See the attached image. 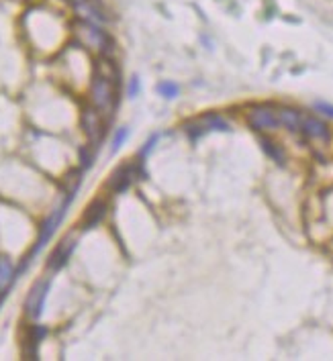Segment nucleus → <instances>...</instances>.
I'll list each match as a JSON object with an SVG mask.
<instances>
[{
    "mask_svg": "<svg viewBox=\"0 0 333 361\" xmlns=\"http://www.w3.org/2000/svg\"><path fill=\"white\" fill-rule=\"evenodd\" d=\"M72 35L74 41L80 49H86L91 53H96L98 57H113L115 43L113 37L102 29V25H96L86 19H76L72 23Z\"/></svg>",
    "mask_w": 333,
    "mask_h": 361,
    "instance_id": "nucleus-1",
    "label": "nucleus"
},
{
    "mask_svg": "<svg viewBox=\"0 0 333 361\" xmlns=\"http://www.w3.org/2000/svg\"><path fill=\"white\" fill-rule=\"evenodd\" d=\"M88 100H91V106H95L104 119H111L119 102V86L113 84L108 78L93 72V80L88 86Z\"/></svg>",
    "mask_w": 333,
    "mask_h": 361,
    "instance_id": "nucleus-2",
    "label": "nucleus"
},
{
    "mask_svg": "<svg viewBox=\"0 0 333 361\" xmlns=\"http://www.w3.org/2000/svg\"><path fill=\"white\" fill-rule=\"evenodd\" d=\"M74 194H64V200H61V204H57L51 213H49L48 217L44 219V223L39 225V231H37V239H35V245L31 247V251H29V260L33 262V257L48 245L49 241L53 239V235H55V231L59 228L61 225V221H64V217H66V213H68V208H70V204L74 202Z\"/></svg>",
    "mask_w": 333,
    "mask_h": 361,
    "instance_id": "nucleus-3",
    "label": "nucleus"
},
{
    "mask_svg": "<svg viewBox=\"0 0 333 361\" xmlns=\"http://www.w3.org/2000/svg\"><path fill=\"white\" fill-rule=\"evenodd\" d=\"M245 121H247L249 129H254L256 133L276 131L280 127L278 106H272V104H256V106H251L245 113Z\"/></svg>",
    "mask_w": 333,
    "mask_h": 361,
    "instance_id": "nucleus-4",
    "label": "nucleus"
},
{
    "mask_svg": "<svg viewBox=\"0 0 333 361\" xmlns=\"http://www.w3.org/2000/svg\"><path fill=\"white\" fill-rule=\"evenodd\" d=\"M49 290H51V277H41L31 286V290L25 298V316L29 320H39L41 318L44 311H46Z\"/></svg>",
    "mask_w": 333,
    "mask_h": 361,
    "instance_id": "nucleus-5",
    "label": "nucleus"
},
{
    "mask_svg": "<svg viewBox=\"0 0 333 361\" xmlns=\"http://www.w3.org/2000/svg\"><path fill=\"white\" fill-rule=\"evenodd\" d=\"M140 178V162H127L121 164L106 182V190L113 194H125L133 186V182Z\"/></svg>",
    "mask_w": 333,
    "mask_h": 361,
    "instance_id": "nucleus-6",
    "label": "nucleus"
},
{
    "mask_svg": "<svg viewBox=\"0 0 333 361\" xmlns=\"http://www.w3.org/2000/svg\"><path fill=\"white\" fill-rule=\"evenodd\" d=\"M104 117L96 110L95 106H84L80 113V127L93 147H98L104 139Z\"/></svg>",
    "mask_w": 333,
    "mask_h": 361,
    "instance_id": "nucleus-7",
    "label": "nucleus"
},
{
    "mask_svg": "<svg viewBox=\"0 0 333 361\" xmlns=\"http://www.w3.org/2000/svg\"><path fill=\"white\" fill-rule=\"evenodd\" d=\"M76 245H78V237L76 233H68L57 245L55 249L49 253L48 257V270L51 273H57L59 270H64L68 266V262L72 260L74 251H76Z\"/></svg>",
    "mask_w": 333,
    "mask_h": 361,
    "instance_id": "nucleus-8",
    "label": "nucleus"
},
{
    "mask_svg": "<svg viewBox=\"0 0 333 361\" xmlns=\"http://www.w3.org/2000/svg\"><path fill=\"white\" fill-rule=\"evenodd\" d=\"M49 335V329L46 324H39L37 320H33V324L27 326L25 331V341H23V355L27 360H37L39 355V345L44 343V339Z\"/></svg>",
    "mask_w": 333,
    "mask_h": 361,
    "instance_id": "nucleus-9",
    "label": "nucleus"
},
{
    "mask_svg": "<svg viewBox=\"0 0 333 361\" xmlns=\"http://www.w3.org/2000/svg\"><path fill=\"white\" fill-rule=\"evenodd\" d=\"M106 213H108V202H106L104 198H96V200H93V202L86 206L84 215H82V221H80L82 231L96 228V226L106 219Z\"/></svg>",
    "mask_w": 333,
    "mask_h": 361,
    "instance_id": "nucleus-10",
    "label": "nucleus"
},
{
    "mask_svg": "<svg viewBox=\"0 0 333 361\" xmlns=\"http://www.w3.org/2000/svg\"><path fill=\"white\" fill-rule=\"evenodd\" d=\"M301 131L307 137H311V139L330 141V127H327L321 119H317V117H313V115H305V117H303V121H301Z\"/></svg>",
    "mask_w": 333,
    "mask_h": 361,
    "instance_id": "nucleus-11",
    "label": "nucleus"
},
{
    "mask_svg": "<svg viewBox=\"0 0 333 361\" xmlns=\"http://www.w3.org/2000/svg\"><path fill=\"white\" fill-rule=\"evenodd\" d=\"M15 280H17V268H15L12 260L8 255L0 253V300H4V296Z\"/></svg>",
    "mask_w": 333,
    "mask_h": 361,
    "instance_id": "nucleus-12",
    "label": "nucleus"
},
{
    "mask_svg": "<svg viewBox=\"0 0 333 361\" xmlns=\"http://www.w3.org/2000/svg\"><path fill=\"white\" fill-rule=\"evenodd\" d=\"M278 119H280V127H286L288 131L296 133L301 131V121H303V115L296 110V108H290V106H280L278 108Z\"/></svg>",
    "mask_w": 333,
    "mask_h": 361,
    "instance_id": "nucleus-13",
    "label": "nucleus"
},
{
    "mask_svg": "<svg viewBox=\"0 0 333 361\" xmlns=\"http://www.w3.org/2000/svg\"><path fill=\"white\" fill-rule=\"evenodd\" d=\"M200 121L207 127V131H225V133L231 131V125L217 113H207V115L200 117Z\"/></svg>",
    "mask_w": 333,
    "mask_h": 361,
    "instance_id": "nucleus-14",
    "label": "nucleus"
},
{
    "mask_svg": "<svg viewBox=\"0 0 333 361\" xmlns=\"http://www.w3.org/2000/svg\"><path fill=\"white\" fill-rule=\"evenodd\" d=\"M262 149L266 151L268 157H272V162H276L278 166H285L286 153L285 149H283L276 141H272V139H268V137H262Z\"/></svg>",
    "mask_w": 333,
    "mask_h": 361,
    "instance_id": "nucleus-15",
    "label": "nucleus"
},
{
    "mask_svg": "<svg viewBox=\"0 0 333 361\" xmlns=\"http://www.w3.org/2000/svg\"><path fill=\"white\" fill-rule=\"evenodd\" d=\"M155 92H158L162 98L172 100V98H176V96L180 94V86L174 84V82H160V84L155 86Z\"/></svg>",
    "mask_w": 333,
    "mask_h": 361,
    "instance_id": "nucleus-16",
    "label": "nucleus"
},
{
    "mask_svg": "<svg viewBox=\"0 0 333 361\" xmlns=\"http://www.w3.org/2000/svg\"><path fill=\"white\" fill-rule=\"evenodd\" d=\"M184 129H187V135L191 137L192 141L200 139V137L207 133V127L202 125V121H200V119H198V121H191V123H187V125H184Z\"/></svg>",
    "mask_w": 333,
    "mask_h": 361,
    "instance_id": "nucleus-17",
    "label": "nucleus"
},
{
    "mask_svg": "<svg viewBox=\"0 0 333 361\" xmlns=\"http://www.w3.org/2000/svg\"><path fill=\"white\" fill-rule=\"evenodd\" d=\"M80 162H82V170L93 168V164H95V151H93V145L80 147Z\"/></svg>",
    "mask_w": 333,
    "mask_h": 361,
    "instance_id": "nucleus-18",
    "label": "nucleus"
},
{
    "mask_svg": "<svg viewBox=\"0 0 333 361\" xmlns=\"http://www.w3.org/2000/svg\"><path fill=\"white\" fill-rule=\"evenodd\" d=\"M127 139H129V129H127V127L117 129V131H115V135H113V141H111L113 151H119V149H121V145H125V141H127Z\"/></svg>",
    "mask_w": 333,
    "mask_h": 361,
    "instance_id": "nucleus-19",
    "label": "nucleus"
},
{
    "mask_svg": "<svg viewBox=\"0 0 333 361\" xmlns=\"http://www.w3.org/2000/svg\"><path fill=\"white\" fill-rule=\"evenodd\" d=\"M158 143H160V135H158V133H155V135H151L149 137V139H147V141H145V145H143L142 149H140V159H145V157H147V155H149V153H151V151H153V149H155V145H158Z\"/></svg>",
    "mask_w": 333,
    "mask_h": 361,
    "instance_id": "nucleus-20",
    "label": "nucleus"
},
{
    "mask_svg": "<svg viewBox=\"0 0 333 361\" xmlns=\"http://www.w3.org/2000/svg\"><path fill=\"white\" fill-rule=\"evenodd\" d=\"M142 90V84H140V78L137 76H133L131 80H129V84H127V96L129 98H135L137 94Z\"/></svg>",
    "mask_w": 333,
    "mask_h": 361,
    "instance_id": "nucleus-21",
    "label": "nucleus"
},
{
    "mask_svg": "<svg viewBox=\"0 0 333 361\" xmlns=\"http://www.w3.org/2000/svg\"><path fill=\"white\" fill-rule=\"evenodd\" d=\"M315 110H319V113L325 115L327 119H333V104H327V102H315Z\"/></svg>",
    "mask_w": 333,
    "mask_h": 361,
    "instance_id": "nucleus-22",
    "label": "nucleus"
},
{
    "mask_svg": "<svg viewBox=\"0 0 333 361\" xmlns=\"http://www.w3.org/2000/svg\"><path fill=\"white\" fill-rule=\"evenodd\" d=\"M66 2H70V4H74V6H78L80 2H84V0H66Z\"/></svg>",
    "mask_w": 333,
    "mask_h": 361,
    "instance_id": "nucleus-23",
    "label": "nucleus"
},
{
    "mask_svg": "<svg viewBox=\"0 0 333 361\" xmlns=\"http://www.w3.org/2000/svg\"><path fill=\"white\" fill-rule=\"evenodd\" d=\"M0 302H2V300H0Z\"/></svg>",
    "mask_w": 333,
    "mask_h": 361,
    "instance_id": "nucleus-24",
    "label": "nucleus"
}]
</instances>
